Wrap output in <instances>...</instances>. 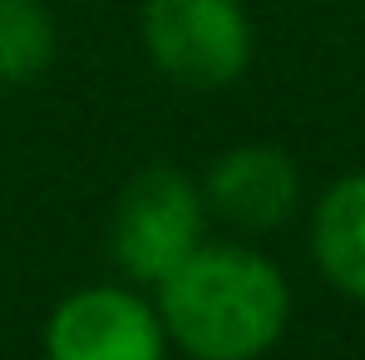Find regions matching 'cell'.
Instances as JSON below:
<instances>
[{
	"instance_id": "1",
	"label": "cell",
	"mask_w": 365,
	"mask_h": 360,
	"mask_svg": "<svg viewBox=\"0 0 365 360\" xmlns=\"http://www.w3.org/2000/svg\"><path fill=\"white\" fill-rule=\"evenodd\" d=\"M153 306L187 360H262L292 326V282L267 252L202 242L153 287Z\"/></svg>"
},
{
	"instance_id": "2",
	"label": "cell",
	"mask_w": 365,
	"mask_h": 360,
	"mask_svg": "<svg viewBox=\"0 0 365 360\" xmlns=\"http://www.w3.org/2000/svg\"><path fill=\"white\" fill-rule=\"evenodd\" d=\"M207 242V202L192 173L148 163L119 187L109 212V257L128 287H158Z\"/></svg>"
},
{
	"instance_id": "3",
	"label": "cell",
	"mask_w": 365,
	"mask_h": 360,
	"mask_svg": "<svg viewBox=\"0 0 365 360\" xmlns=\"http://www.w3.org/2000/svg\"><path fill=\"white\" fill-rule=\"evenodd\" d=\"M138 35L148 64L192 94L237 84L257 45L242 0H143Z\"/></svg>"
},
{
	"instance_id": "4",
	"label": "cell",
	"mask_w": 365,
	"mask_h": 360,
	"mask_svg": "<svg viewBox=\"0 0 365 360\" xmlns=\"http://www.w3.org/2000/svg\"><path fill=\"white\" fill-rule=\"evenodd\" d=\"M45 360H168V331L153 297L99 282L55 301L45 316Z\"/></svg>"
},
{
	"instance_id": "5",
	"label": "cell",
	"mask_w": 365,
	"mask_h": 360,
	"mask_svg": "<svg viewBox=\"0 0 365 360\" xmlns=\"http://www.w3.org/2000/svg\"><path fill=\"white\" fill-rule=\"evenodd\" d=\"M202 202L207 217L227 222L232 232L262 237L287 227L302 212V168L292 153L272 143H232L222 148L202 173Z\"/></svg>"
},
{
	"instance_id": "6",
	"label": "cell",
	"mask_w": 365,
	"mask_h": 360,
	"mask_svg": "<svg viewBox=\"0 0 365 360\" xmlns=\"http://www.w3.org/2000/svg\"><path fill=\"white\" fill-rule=\"evenodd\" d=\"M316 272L346 301L365 306V168L336 178L311 207Z\"/></svg>"
},
{
	"instance_id": "7",
	"label": "cell",
	"mask_w": 365,
	"mask_h": 360,
	"mask_svg": "<svg viewBox=\"0 0 365 360\" xmlns=\"http://www.w3.org/2000/svg\"><path fill=\"white\" fill-rule=\"evenodd\" d=\"M55 15L45 0H0V84H30L55 64Z\"/></svg>"
}]
</instances>
